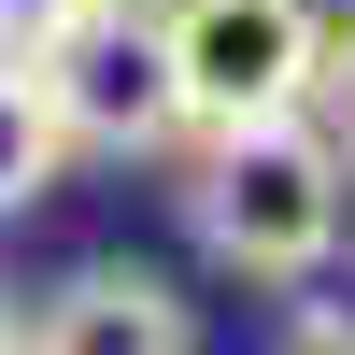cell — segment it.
<instances>
[{
    "instance_id": "cell-3",
    "label": "cell",
    "mask_w": 355,
    "mask_h": 355,
    "mask_svg": "<svg viewBox=\"0 0 355 355\" xmlns=\"http://www.w3.org/2000/svg\"><path fill=\"white\" fill-rule=\"evenodd\" d=\"M157 43L185 85V128H256V114H313L327 15L313 0H157Z\"/></svg>"
},
{
    "instance_id": "cell-6",
    "label": "cell",
    "mask_w": 355,
    "mask_h": 355,
    "mask_svg": "<svg viewBox=\"0 0 355 355\" xmlns=\"http://www.w3.org/2000/svg\"><path fill=\"white\" fill-rule=\"evenodd\" d=\"M71 15H85V0H0V57H43Z\"/></svg>"
},
{
    "instance_id": "cell-5",
    "label": "cell",
    "mask_w": 355,
    "mask_h": 355,
    "mask_svg": "<svg viewBox=\"0 0 355 355\" xmlns=\"http://www.w3.org/2000/svg\"><path fill=\"white\" fill-rule=\"evenodd\" d=\"M71 171V142H57L43 85H28V57H0V214H28V199Z\"/></svg>"
},
{
    "instance_id": "cell-7",
    "label": "cell",
    "mask_w": 355,
    "mask_h": 355,
    "mask_svg": "<svg viewBox=\"0 0 355 355\" xmlns=\"http://www.w3.org/2000/svg\"><path fill=\"white\" fill-rule=\"evenodd\" d=\"M313 85H327V100L355 114V15H327V43H313Z\"/></svg>"
},
{
    "instance_id": "cell-9",
    "label": "cell",
    "mask_w": 355,
    "mask_h": 355,
    "mask_svg": "<svg viewBox=\"0 0 355 355\" xmlns=\"http://www.w3.org/2000/svg\"><path fill=\"white\" fill-rule=\"evenodd\" d=\"M0 355H28V327H15V313H0Z\"/></svg>"
},
{
    "instance_id": "cell-4",
    "label": "cell",
    "mask_w": 355,
    "mask_h": 355,
    "mask_svg": "<svg viewBox=\"0 0 355 355\" xmlns=\"http://www.w3.org/2000/svg\"><path fill=\"white\" fill-rule=\"evenodd\" d=\"M28 355H199V313L171 299V270H142V256H85V270L43 284Z\"/></svg>"
},
{
    "instance_id": "cell-2",
    "label": "cell",
    "mask_w": 355,
    "mask_h": 355,
    "mask_svg": "<svg viewBox=\"0 0 355 355\" xmlns=\"http://www.w3.org/2000/svg\"><path fill=\"white\" fill-rule=\"evenodd\" d=\"M28 85H43V114H57L71 157H171V142H185V85H171L157 0H85V15L28 57Z\"/></svg>"
},
{
    "instance_id": "cell-8",
    "label": "cell",
    "mask_w": 355,
    "mask_h": 355,
    "mask_svg": "<svg viewBox=\"0 0 355 355\" xmlns=\"http://www.w3.org/2000/svg\"><path fill=\"white\" fill-rule=\"evenodd\" d=\"M284 355H355V327H313V341H284Z\"/></svg>"
},
{
    "instance_id": "cell-1",
    "label": "cell",
    "mask_w": 355,
    "mask_h": 355,
    "mask_svg": "<svg viewBox=\"0 0 355 355\" xmlns=\"http://www.w3.org/2000/svg\"><path fill=\"white\" fill-rule=\"evenodd\" d=\"M341 214H355V157L313 114L199 128V157H185V227H199V256L242 270V284H313L341 256Z\"/></svg>"
}]
</instances>
